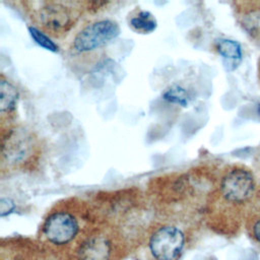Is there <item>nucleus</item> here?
I'll return each mask as SVG.
<instances>
[{
	"label": "nucleus",
	"mask_w": 260,
	"mask_h": 260,
	"mask_svg": "<svg viewBox=\"0 0 260 260\" xmlns=\"http://www.w3.org/2000/svg\"><path fill=\"white\" fill-rule=\"evenodd\" d=\"M129 25L139 34H150L156 28L157 22L149 11L139 10L130 17Z\"/></svg>",
	"instance_id": "9b49d317"
},
{
	"label": "nucleus",
	"mask_w": 260,
	"mask_h": 260,
	"mask_svg": "<svg viewBox=\"0 0 260 260\" xmlns=\"http://www.w3.org/2000/svg\"><path fill=\"white\" fill-rule=\"evenodd\" d=\"M18 90L17 88L3 76L0 79V114L1 119L5 115H10L16 109L18 102Z\"/></svg>",
	"instance_id": "1a4fd4ad"
},
{
	"label": "nucleus",
	"mask_w": 260,
	"mask_h": 260,
	"mask_svg": "<svg viewBox=\"0 0 260 260\" xmlns=\"http://www.w3.org/2000/svg\"><path fill=\"white\" fill-rule=\"evenodd\" d=\"M14 208H15V204L10 198H5V197L1 198V200H0V214H1L2 217L11 213Z\"/></svg>",
	"instance_id": "4468645a"
},
{
	"label": "nucleus",
	"mask_w": 260,
	"mask_h": 260,
	"mask_svg": "<svg viewBox=\"0 0 260 260\" xmlns=\"http://www.w3.org/2000/svg\"><path fill=\"white\" fill-rule=\"evenodd\" d=\"M128 253L125 235L102 219L78 246L72 260H123Z\"/></svg>",
	"instance_id": "7ed1b4c3"
},
{
	"label": "nucleus",
	"mask_w": 260,
	"mask_h": 260,
	"mask_svg": "<svg viewBox=\"0 0 260 260\" xmlns=\"http://www.w3.org/2000/svg\"><path fill=\"white\" fill-rule=\"evenodd\" d=\"M215 48L218 54L223 58L226 65H234L235 68L239 61L241 60V46L236 41L229 39L217 40L215 43Z\"/></svg>",
	"instance_id": "9d476101"
},
{
	"label": "nucleus",
	"mask_w": 260,
	"mask_h": 260,
	"mask_svg": "<svg viewBox=\"0 0 260 260\" xmlns=\"http://www.w3.org/2000/svg\"><path fill=\"white\" fill-rule=\"evenodd\" d=\"M186 234L175 223L151 226L145 237V250L150 260H179L186 247Z\"/></svg>",
	"instance_id": "423d86ee"
},
{
	"label": "nucleus",
	"mask_w": 260,
	"mask_h": 260,
	"mask_svg": "<svg viewBox=\"0 0 260 260\" xmlns=\"http://www.w3.org/2000/svg\"><path fill=\"white\" fill-rule=\"evenodd\" d=\"M28 32L32 40L42 48L51 51V52H58V46L50 39L48 35H46L44 31L39 29L36 26H28Z\"/></svg>",
	"instance_id": "ddd939ff"
},
{
	"label": "nucleus",
	"mask_w": 260,
	"mask_h": 260,
	"mask_svg": "<svg viewBox=\"0 0 260 260\" xmlns=\"http://www.w3.org/2000/svg\"><path fill=\"white\" fill-rule=\"evenodd\" d=\"M38 139L26 128H10L1 138V168L17 170L27 167L37 157Z\"/></svg>",
	"instance_id": "39448f33"
},
{
	"label": "nucleus",
	"mask_w": 260,
	"mask_h": 260,
	"mask_svg": "<svg viewBox=\"0 0 260 260\" xmlns=\"http://www.w3.org/2000/svg\"><path fill=\"white\" fill-rule=\"evenodd\" d=\"M255 193V179L250 171L244 168L226 171L207 203L211 226L222 235H235L242 221H246Z\"/></svg>",
	"instance_id": "f03ea898"
},
{
	"label": "nucleus",
	"mask_w": 260,
	"mask_h": 260,
	"mask_svg": "<svg viewBox=\"0 0 260 260\" xmlns=\"http://www.w3.org/2000/svg\"><path fill=\"white\" fill-rule=\"evenodd\" d=\"M32 5V19L38 28L53 38L66 35L79 18L80 2L72 1H37Z\"/></svg>",
	"instance_id": "20e7f679"
},
{
	"label": "nucleus",
	"mask_w": 260,
	"mask_h": 260,
	"mask_svg": "<svg viewBox=\"0 0 260 260\" xmlns=\"http://www.w3.org/2000/svg\"><path fill=\"white\" fill-rule=\"evenodd\" d=\"M161 98L170 104L178 105L181 107H187L191 101V94L189 90L179 84H173L165 89Z\"/></svg>",
	"instance_id": "f8f14e48"
},
{
	"label": "nucleus",
	"mask_w": 260,
	"mask_h": 260,
	"mask_svg": "<svg viewBox=\"0 0 260 260\" xmlns=\"http://www.w3.org/2000/svg\"><path fill=\"white\" fill-rule=\"evenodd\" d=\"M120 34L118 23L112 19H101L84 26L73 39L70 51L74 55H84L102 49Z\"/></svg>",
	"instance_id": "0eeeda50"
},
{
	"label": "nucleus",
	"mask_w": 260,
	"mask_h": 260,
	"mask_svg": "<svg viewBox=\"0 0 260 260\" xmlns=\"http://www.w3.org/2000/svg\"><path fill=\"white\" fill-rule=\"evenodd\" d=\"M245 226L252 242L260 248V192L255 193V196L251 202L245 221Z\"/></svg>",
	"instance_id": "6e6552de"
},
{
	"label": "nucleus",
	"mask_w": 260,
	"mask_h": 260,
	"mask_svg": "<svg viewBox=\"0 0 260 260\" xmlns=\"http://www.w3.org/2000/svg\"><path fill=\"white\" fill-rule=\"evenodd\" d=\"M99 211L78 198L56 203L41 223L38 243L56 260H72L86 236L102 221Z\"/></svg>",
	"instance_id": "f257e3e1"
}]
</instances>
